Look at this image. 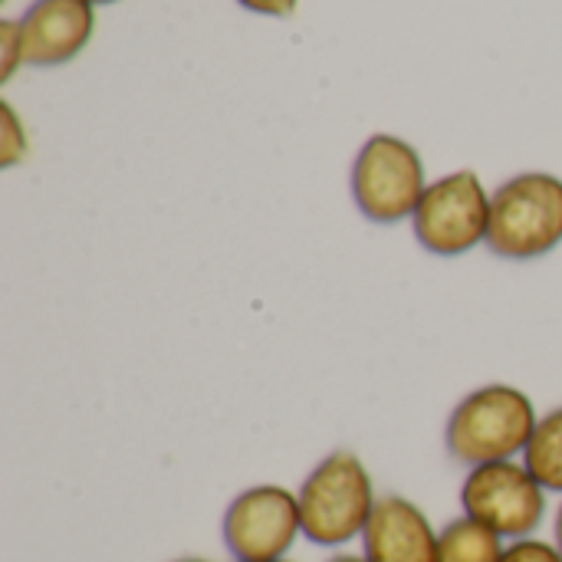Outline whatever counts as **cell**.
I'll list each match as a JSON object with an SVG mask.
<instances>
[{
	"label": "cell",
	"instance_id": "cell-1",
	"mask_svg": "<svg viewBox=\"0 0 562 562\" xmlns=\"http://www.w3.org/2000/svg\"><path fill=\"white\" fill-rule=\"evenodd\" d=\"M540 415L533 398L517 385H484L464 395L445 428L448 454L461 468L517 461L537 435Z\"/></svg>",
	"mask_w": 562,
	"mask_h": 562
},
{
	"label": "cell",
	"instance_id": "cell-2",
	"mask_svg": "<svg viewBox=\"0 0 562 562\" xmlns=\"http://www.w3.org/2000/svg\"><path fill=\"white\" fill-rule=\"evenodd\" d=\"M303 537L316 547L336 550L366 533L379 504L375 481L362 458L349 448L326 454L296 491Z\"/></svg>",
	"mask_w": 562,
	"mask_h": 562
},
{
	"label": "cell",
	"instance_id": "cell-3",
	"mask_svg": "<svg viewBox=\"0 0 562 562\" xmlns=\"http://www.w3.org/2000/svg\"><path fill=\"white\" fill-rule=\"evenodd\" d=\"M562 244V178L524 171L491 194L487 250L507 263H533Z\"/></svg>",
	"mask_w": 562,
	"mask_h": 562
},
{
	"label": "cell",
	"instance_id": "cell-4",
	"mask_svg": "<svg viewBox=\"0 0 562 562\" xmlns=\"http://www.w3.org/2000/svg\"><path fill=\"white\" fill-rule=\"evenodd\" d=\"M349 184H352V201L366 221L398 224V221H412L431 181L412 142L379 132L359 148Z\"/></svg>",
	"mask_w": 562,
	"mask_h": 562
},
{
	"label": "cell",
	"instance_id": "cell-5",
	"mask_svg": "<svg viewBox=\"0 0 562 562\" xmlns=\"http://www.w3.org/2000/svg\"><path fill=\"white\" fill-rule=\"evenodd\" d=\"M415 240L435 257H464L487 244L491 191L471 168L451 171L428 184L412 214Z\"/></svg>",
	"mask_w": 562,
	"mask_h": 562
},
{
	"label": "cell",
	"instance_id": "cell-6",
	"mask_svg": "<svg viewBox=\"0 0 562 562\" xmlns=\"http://www.w3.org/2000/svg\"><path fill=\"white\" fill-rule=\"evenodd\" d=\"M547 494L550 491L524 461H497L468 471L461 484V507L510 543L527 540L543 527Z\"/></svg>",
	"mask_w": 562,
	"mask_h": 562
},
{
	"label": "cell",
	"instance_id": "cell-7",
	"mask_svg": "<svg viewBox=\"0 0 562 562\" xmlns=\"http://www.w3.org/2000/svg\"><path fill=\"white\" fill-rule=\"evenodd\" d=\"M303 537L300 501L280 484L237 494L224 514V547L237 562H277Z\"/></svg>",
	"mask_w": 562,
	"mask_h": 562
},
{
	"label": "cell",
	"instance_id": "cell-8",
	"mask_svg": "<svg viewBox=\"0 0 562 562\" xmlns=\"http://www.w3.org/2000/svg\"><path fill=\"white\" fill-rule=\"evenodd\" d=\"M95 30V10L89 0H33L20 16L23 63L63 66L76 59Z\"/></svg>",
	"mask_w": 562,
	"mask_h": 562
},
{
	"label": "cell",
	"instance_id": "cell-9",
	"mask_svg": "<svg viewBox=\"0 0 562 562\" xmlns=\"http://www.w3.org/2000/svg\"><path fill=\"white\" fill-rule=\"evenodd\" d=\"M362 557L369 562H435L438 530L418 504L385 494L362 533Z\"/></svg>",
	"mask_w": 562,
	"mask_h": 562
},
{
	"label": "cell",
	"instance_id": "cell-10",
	"mask_svg": "<svg viewBox=\"0 0 562 562\" xmlns=\"http://www.w3.org/2000/svg\"><path fill=\"white\" fill-rule=\"evenodd\" d=\"M507 540L474 517H458L438 530V560L435 562H501Z\"/></svg>",
	"mask_w": 562,
	"mask_h": 562
},
{
	"label": "cell",
	"instance_id": "cell-11",
	"mask_svg": "<svg viewBox=\"0 0 562 562\" xmlns=\"http://www.w3.org/2000/svg\"><path fill=\"white\" fill-rule=\"evenodd\" d=\"M524 464L537 474V481L547 491L562 494V405L540 418L537 435L524 454Z\"/></svg>",
	"mask_w": 562,
	"mask_h": 562
},
{
	"label": "cell",
	"instance_id": "cell-12",
	"mask_svg": "<svg viewBox=\"0 0 562 562\" xmlns=\"http://www.w3.org/2000/svg\"><path fill=\"white\" fill-rule=\"evenodd\" d=\"M0 132H3V138H0V165L13 168L26 155V132H23V125H20L10 102H0Z\"/></svg>",
	"mask_w": 562,
	"mask_h": 562
},
{
	"label": "cell",
	"instance_id": "cell-13",
	"mask_svg": "<svg viewBox=\"0 0 562 562\" xmlns=\"http://www.w3.org/2000/svg\"><path fill=\"white\" fill-rule=\"evenodd\" d=\"M501 562H562V553L557 543L527 537V540H510Z\"/></svg>",
	"mask_w": 562,
	"mask_h": 562
},
{
	"label": "cell",
	"instance_id": "cell-14",
	"mask_svg": "<svg viewBox=\"0 0 562 562\" xmlns=\"http://www.w3.org/2000/svg\"><path fill=\"white\" fill-rule=\"evenodd\" d=\"M0 49H3V56H0V79L7 82V79L16 72V66L23 63V33H20V20H3V23H0Z\"/></svg>",
	"mask_w": 562,
	"mask_h": 562
},
{
	"label": "cell",
	"instance_id": "cell-15",
	"mask_svg": "<svg viewBox=\"0 0 562 562\" xmlns=\"http://www.w3.org/2000/svg\"><path fill=\"white\" fill-rule=\"evenodd\" d=\"M237 3L254 13H263V16H290L300 0H237Z\"/></svg>",
	"mask_w": 562,
	"mask_h": 562
},
{
	"label": "cell",
	"instance_id": "cell-16",
	"mask_svg": "<svg viewBox=\"0 0 562 562\" xmlns=\"http://www.w3.org/2000/svg\"><path fill=\"white\" fill-rule=\"evenodd\" d=\"M326 562H369L366 557H356V553H339V557H333V560Z\"/></svg>",
	"mask_w": 562,
	"mask_h": 562
},
{
	"label": "cell",
	"instance_id": "cell-17",
	"mask_svg": "<svg viewBox=\"0 0 562 562\" xmlns=\"http://www.w3.org/2000/svg\"><path fill=\"white\" fill-rule=\"evenodd\" d=\"M553 533H557V547H560L562 553V504L560 510H557V527H553Z\"/></svg>",
	"mask_w": 562,
	"mask_h": 562
},
{
	"label": "cell",
	"instance_id": "cell-18",
	"mask_svg": "<svg viewBox=\"0 0 562 562\" xmlns=\"http://www.w3.org/2000/svg\"><path fill=\"white\" fill-rule=\"evenodd\" d=\"M89 3L95 7V3H119V0H89Z\"/></svg>",
	"mask_w": 562,
	"mask_h": 562
},
{
	"label": "cell",
	"instance_id": "cell-19",
	"mask_svg": "<svg viewBox=\"0 0 562 562\" xmlns=\"http://www.w3.org/2000/svg\"><path fill=\"white\" fill-rule=\"evenodd\" d=\"M175 562H207V560H198V557H188V560H175Z\"/></svg>",
	"mask_w": 562,
	"mask_h": 562
},
{
	"label": "cell",
	"instance_id": "cell-20",
	"mask_svg": "<svg viewBox=\"0 0 562 562\" xmlns=\"http://www.w3.org/2000/svg\"><path fill=\"white\" fill-rule=\"evenodd\" d=\"M277 562H290V560H277Z\"/></svg>",
	"mask_w": 562,
	"mask_h": 562
}]
</instances>
